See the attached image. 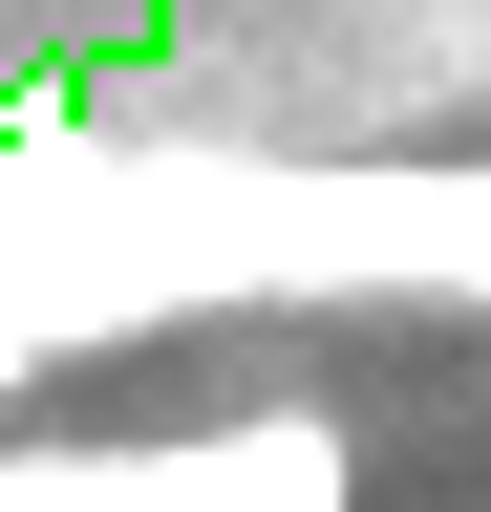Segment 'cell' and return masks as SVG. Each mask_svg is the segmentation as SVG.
Returning a JSON list of instances; mask_svg holds the SVG:
<instances>
[{"mask_svg": "<svg viewBox=\"0 0 491 512\" xmlns=\"http://www.w3.org/2000/svg\"><path fill=\"white\" fill-rule=\"evenodd\" d=\"M0 512H363V448H342V406L43 427V448H0Z\"/></svg>", "mask_w": 491, "mask_h": 512, "instance_id": "obj_1", "label": "cell"}]
</instances>
